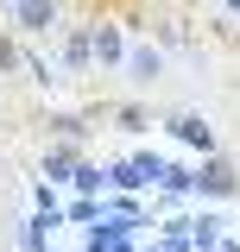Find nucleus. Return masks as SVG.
Instances as JSON below:
<instances>
[{"label":"nucleus","instance_id":"obj_5","mask_svg":"<svg viewBox=\"0 0 240 252\" xmlns=\"http://www.w3.org/2000/svg\"><path fill=\"white\" fill-rule=\"evenodd\" d=\"M171 139H183V145H190V152H202V158H215L221 152V139H215V126L202 120V114H171Z\"/></svg>","mask_w":240,"mask_h":252},{"label":"nucleus","instance_id":"obj_1","mask_svg":"<svg viewBox=\"0 0 240 252\" xmlns=\"http://www.w3.org/2000/svg\"><path fill=\"white\" fill-rule=\"evenodd\" d=\"M82 26H89V51H95V69H108V76H114V69H126V44H133V32L120 26L114 13H89Z\"/></svg>","mask_w":240,"mask_h":252},{"label":"nucleus","instance_id":"obj_9","mask_svg":"<svg viewBox=\"0 0 240 252\" xmlns=\"http://www.w3.org/2000/svg\"><path fill=\"white\" fill-rule=\"evenodd\" d=\"M221 240H228V233H221V215H209V208H202V215L190 220V246H202V252H215V246H221Z\"/></svg>","mask_w":240,"mask_h":252},{"label":"nucleus","instance_id":"obj_15","mask_svg":"<svg viewBox=\"0 0 240 252\" xmlns=\"http://www.w3.org/2000/svg\"><path fill=\"white\" fill-rule=\"evenodd\" d=\"M13 6H19V0H0V13H13Z\"/></svg>","mask_w":240,"mask_h":252},{"label":"nucleus","instance_id":"obj_2","mask_svg":"<svg viewBox=\"0 0 240 252\" xmlns=\"http://www.w3.org/2000/svg\"><path fill=\"white\" fill-rule=\"evenodd\" d=\"M63 6L70 0H19L6 19H13V38L26 44V38H57L63 32Z\"/></svg>","mask_w":240,"mask_h":252},{"label":"nucleus","instance_id":"obj_3","mask_svg":"<svg viewBox=\"0 0 240 252\" xmlns=\"http://www.w3.org/2000/svg\"><path fill=\"white\" fill-rule=\"evenodd\" d=\"M196 189H202V195H215V202H228V195H240V164H234L228 152L202 158V164H196Z\"/></svg>","mask_w":240,"mask_h":252},{"label":"nucleus","instance_id":"obj_4","mask_svg":"<svg viewBox=\"0 0 240 252\" xmlns=\"http://www.w3.org/2000/svg\"><path fill=\"white\" fill-rule=\"evenodd\" d=\"M126 82H139V89H158L164 82V51L152 38H133L126 44Z\"/></svg>","mask_w":240,"mask_h":252},{"label":"nucleus","instance_id":"obj_7","mask_svg":"<svg viewBox=\"0 0 240 252\" xmlns=\"http://www.w3.org/2000/svg\"><path fill=\"white\" fill-rule=\"evenodd\" d=\"M95 114H108V120H114L120 132H146V126H152V107H146V101H114V107L101 101Z\"/></svg>","mask_w":240,"mask_h":252},{"label":"nucleus","instance_id":"obj_6","mask_svg":"<svg viewBox=\"0 0 240 252\" xmlns=\"http://www.w3.org/2000/svg\"><path fill=\"white\" fill-rule=\"evenodd\" d=\"M63 76H89L95 69V51H89V26H63Z\"/></svg>","mask_w":240,"mask_h":252},{"label":"nucleus","instance_id":"obj_14","mask_svg":"<svg viewBox=\"0 0 240 252\" xmlns=\"http://www.w3.org/2000/svg\"><path fill=\"white\" fill-rule=\"evenodd\" d=\"M215 252H240V240H221V246H215Z\"/></svg>","mask_w":240,"mask_h":252},{"label":"nucleus","instance_id":"obj_13","mask_svg":"<svg viewBox=\"0 0 240 252\" xmlns=\"http://www.w3.org/2000/svg\"><path fill=\"white\" fill-rule=\"evenodd\" d=\"M215 13H221V19H234V26H240V0H215Z\"/></svg>","mask_w":240,"mask_h":252},{"label":"nucleus","instance_id":"obj_12","mask_svg":"<svg viewBox=\"0 0 240 252\" xmlns=\"http://www.w3.org/2000/svg\"><path fill=\"white\" fill-rule=\"evenodd\" d=\"M108 177H114V189H139V183H146V177H139V170H133V164H114V170H108Z\"/></svg>","mask_w":240,"mask_h":252},{"label":"nucleus","instance_id":"obj_16","mask_svg":"<svg viewBox=\"0 0 240 252\" xmlns=\"http://www.w3.org/2000/svg\"><path fill=\"white\" fill-rule=\"evenodd\" d=\"M0 101H6V82H0Z\"/></svg>","mask_w":240,"mask_h":252},{"label":"nucleus","instance_id":"obj_11","mask_svg":"<svg viewBox=\"0 0 240 252\" xmlns=\"http://www.w3.org/2000/svg\"><path fill=\"white\" fill-rule=\"evenodd\" d=\"M70 183H76V189H82V195H89V189H101V170H95L89 158H82V164H76V177H70Z\"/></svg>","mask_w":240,"mask_h":252},{"label":"nucleus","instance_id":"obj_10","mask_svg":"<svg viewBox=\"0 0 240 252\" xmlns=\"http://www.w3.org/2000/svg\"><path fill=\"white\" fill-rule=\"evenodd\" d=\"M19 76V38H13V26H0V82H13Z\"/></svg>","mask_w":240,"mask_h":252},{"label":"nucleus","instance_id":"obj_17","mask_svg":"<svg viewBox=\"0 0 240 252\" xmlns=\"http://www.w3.org/2000/svg\"><path fill=\"white\" fill-rule=\"evenodd\" d=\"M0 252H6V246H0Z\"/></svg>","mask_w":240,"mask_h":252},{"label":"nucleus","instance_id":"obj_8","mask_svg":"<svg viewBox=\"0 0 240 252\" xmlns=\"http://www.w3.org/2000/svg\"><path fill=\"white\" fill-rule=\"evenodd\" d=\"M76 164H82V145H57V139L44 145V177H51V183L76 177Z\"/></svg>","mask_w":240,"mask_h":252}]
</instances>
